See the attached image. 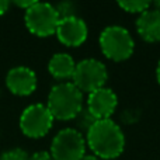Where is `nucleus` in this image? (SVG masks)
Listing matches in <instances>:
<instances>
[{
  "label": "nucleus",
  "mask_w": 160,
  "mask_h": 160,
  "mask_svg": "<svg viewBox=\"0 0 160 160\" xmlns=\"http://www.w3.org/2000/svg\"><path fill=\"white\" fill-rule=\"evenodd\" d=\"M86 143L101 160L117 159L125 148V136L112 119H98L86 133Z\"/></svg>",
  "instance_id": "nucleus-1"
},
{
  "label": "nucleus",
  "mask_w": 160,
  "mask_h": 160,
  "mask_svg": "<svg viewBox=\"0 0 160 160\" xmlns=\"http://www.w3.org/2000/svg\"><path fill=\"white\" fill-rule=\"evenodd\" d=\"M47 107L55 119H75L83 110V93L70 82L55 84L48 94Z\"/></svg>",
  "instance_id": "nucleus-2"
},
{
  "label": "nucleus",
  "mask_w": 160,
  "mask_h": 160,
  "mask_svg": "<svg viewBox=\"0 0 160 160\" xmlns=\"http://www.w3.org/2000/svg\"><path fill=\"white\" fill-rule=\"evenodd\" d=\"M100 48L105 58L115 62H122L131 58L135 49V42L129 31L121 25H110L100 34Z\"/></svg>",
  "instance_id": "nucleus-3"
},
{
  "label": "nucleus",
  "mask_w": 160,
  "mask_h": 160,
  "mask_svg": "<svg viewBox=\"0 0 160 160\" xmlns=\"http://www.w3.org/2000/svg\"><path fill=\"white\" fill-rule=\"evenodd\" d=\"M59 16L55 6L49 3L35 2L28 10H25L24 21L28 31L37 37H51L56 32L59 24Z\"/></svg>",
  "instance_id": "nucleus-4"
},
{
  "label": "nucleus",
  "mask_w": 160,
  "mask_h": 160,
  "mask_svg": "<svg viewBox=\"0 0 160 160\" xmlns=\"http://www.w3.org/2000/svg\"><path fill=\"white\" fill-rule=\"evenodd\" d=\"M86 145L83 133L75 128H65L53 136L49 153L53 160H82Z\"/></svg>",
  "instance_id": "nucleus-5"
},
{
  "label": "nucleus",
  "mask_w": 160,
  "mask_h": 160,
  "mask_svg": "<svg viewBox=\"0 0 160 160\" xmlns=\"http://www.w3.org/2000/svg\"><path fill=\"white\" fill-rule=\"evenodd\" d=\"M108 78L107 68L98 59H83L76 63L75 73H73V84L82 93H93L98 88L104 87Z\"/></svg>",
  "instance_id": "nucleus-6"
},
{
  "label": "nucleus",
  "mask_w": 160,
  "mask_h": 160,
  "mask_svg": "<svg viewBox=\"0 0 160 160\" xmlns=\"http://www.w3.org/2000/svg\"><path fill=\"white\" fill-rule=\"evenodd\" d=\"M53 117L47 105L31 104L21 112L20 129L27 138L38 139L45 136L53 125Z\"/></svg>",
  "instance_id": "nucleus-7"
},
{
  "label": "nucleus",
  "mask_w": 160,
  "mask_h": 160,
  "mask_svg": "<svg viewBox=\"0 0 160 160\" xmlns=\"http://www.w3.org/2000/svg\"><path fill=\"white\" fill-rule=\"evenodd\" d=\"M56 37L66 47H80L87 39V25L80 17L72 16L59 20Z\"/></svg>",
  "instance_id": "nucleus-8"
},
{
  "label": "nucleus",
  "mask_w": 160,
  "mask_h": 160,
  "mask_svg": "<svg viewBox=\"0 0 160 160\" xmlns=\"http://www.w3.org/2000/svg\"><path fill=\"white\" fill-rule=\"evenodd\" d=\"M117 104H118L117 94L111 88L101 87L88 94L86 108L98 121V119H110L115 111Z\"/></svg>",
  "instance_id": "nucleus-9"
},
{
  "label": "nucleus",
  "mask_w": 160,
  "mask_h": 160,
  "mask_svg": "<svg viewBox=\"0 0 160 160\" xmlns=\"http://www.w3.org/2000/svg\"><path fill=\"white\" fill-rule=\"evenodd\" d=\"M37 84L35 72L27 66H16L6 75V86L16 96H30L35 91Z\"/></svg>",
  "instance_id": "nucleus-10"
},
{
  "label": "nucleus",
  "mask_w": 160,
  "mask_h": 160,
  "mask_svg": "<svg viewBox=\"0 0 160 160\" xmlns=\"http://www.w3.org/2000/svg\"><path fill=\"white\" fill-rule=\"evenodd\" d=\"M136 31L148 42L160 41V11L148 8L136 20Z\"/></svg>",
  "instance_id": "nucleus-11"
},
{
  "label": "nucleus",
  "mask_w": 160,
  "mask_h": 160,
  "mask_svg": "<svg viewBox=\"0 0 160 160\" xmlns=\"http://www.w3.org/2000/svg\"><path fill=\"white\" fill-rule=\"evenodd\" d=\"M75 68H76V62L73 61V58L69 53L65 52L55 53L49 59V63H48L49 73L58 80L72 79L73 73H75Z\"/></svg>",
  "instance_id": "nucleus-12"
},
{
  "label": "nucleus",
  "mask_w": 160,
  "mask_h": 160,
  "mask_svg": "<svg viewBox=\"0 0 160 160\" xmlns=\"http://www.w3.org/2000/svg\"><path fill=\"white\" fill-rule=\"evenodd\" d=\"M118 6L127 13L142 14L148 8H150V2H146V0H124V2H118Z\"/></svg>",
  "instance_id": "nucleus-13"
},
{
  "label": "nucleus",
  "mask_w": 160,
  "mask_h": 160,
  "mask_svg": "<svg viewBox=\"0 0 160 160\" xmlns=\"http://www.w3.org/2000/svg\"><path fill=\"white\" fill-rule=\"evenodd\" d=\"M75 121H76V127L79 128V129H78L79 132L80 133H83V132L87 133L88 129L93 127V124L97 121V119L94 118L93 115H91L90 111H88L87 108L83 107V110L78 114V117L75 118Z\"/></svg>",
  "instance_id": "nucleus-14"
},
{
  "label": "nucleus",
  "mask_w": 160,
  "mask_h": 160,
  "mask_svg": "<svg viewBox=\"0 0 160 160\" xmlns=\"http://www.w3.org/2000/svg\"><path fill=\"white\" fill-rule=\"evenodd\" d=\"M0 160H30V155L21 148H13L0 155Z\"/></svg>",
  "instance_id": "nucleus-15"
},
{
  "label": "nucleus",
  "mask_w": 160,
  "mask_h": 160,
  "mask_svg": "<svg viewBox=\"0 0 160 160\" xmlns=\"http://www.w3.org/2000/svg\"><path fill=\"white\" fill-rule=\"evenodd\" d=\"M75 8H76L75 4L70 2H62V3L55 4V10H56V13H58L59 18H66V17L76 16Z\"/></svg>",
  "instance_id": "nucleus-16"
},
{
  "label": "nucleus",
  "mask_w": 160,
  "mask_h": 160,
  "mask_svg": "<svg viewBox=\"0 0 160 160\" xmlns=\"http://www.w3.org/2000/svg\"><path fill=\"white\" fill-rule=\"evenodd\" d=\"M30 160H53L52 156H51L49 152H45V150H41V152H35L30 156Z\"/></svg>",
  "instance_id": "nucleus-17"
},
{
  "label": "nucleus",
  "mask_w": 160,
  "mask_h": 160,
  "mask_svg": "<svg viewBox=\"0 0 160 160\" xmlns=\"http://www.w3.org/2000/svg\"><path fill=\"white\" fill-rule=\"evenodd\" d=\"M34 3H35V0H28V2H18V0H16V2H14V4H16L17 7H20V8L28 10V8H30Z\"/></svg>",
  "instance_id": "nucleus-18"
},
{
  "label": "nucleus",
  "mask_w": 160,
  "mask_h": 160,
  "mask_svg": "<svg viewBox=\"0 0 160 160\" xmlns=\"http://www.w3.org/2000/svg\"><path fill=\"white\" fill-rule=\"evenodd\" d=\"M8 7H10V2H7V0H0V16H3V14L8 10Z\"/></svg>",
  "instance_id": "nucleus-19"
},
{
  "label": "nucleus",
  "mask_w": 160,
  "mask_h": 160,
  "mask_svg": "<svg viewBox=\"0 0 160 160\" xmlns=\"http://www.w3.org/2000/svg\"><path fill=\"white\" fill-rule=\"evenodd\" d=\"M82 160H101V159L97 158V156H94V155H88V156H84Z\"/></svg>",
  "instance_id": "nucleus-20"
},
{
  "label": "nucleus",
  "mask_w": 160,
  "mask_h": 160,
  "mask_svg": "<svg viewBox=\"0 0 160 160\" xmlns=\"http://www.w3.org/2000/svg\"><path fill=\"white\" fill-rule=\"evenodd\" d=\"M156 78H158V82H159V84H160V61H159V63H158V69H156Z\"/></svg>",
  "instance_id": "nucleus-21"
},
{
  "label": "nucleus",
  "mask_w": 160,
  "mask_h": 160,
  "mask_svg": "<svg viewBox=\"0 0 160 160\" xmlns=\"http://www.w3.org/2000/svg\"><path fill=\"white\" fill-rule=\"evenodd\" d=\"M155 6H156V10L160 11V0H159V2H155Z\"/></svg>",
  "instance_id": "nucleus-22"
}]
</instances>
